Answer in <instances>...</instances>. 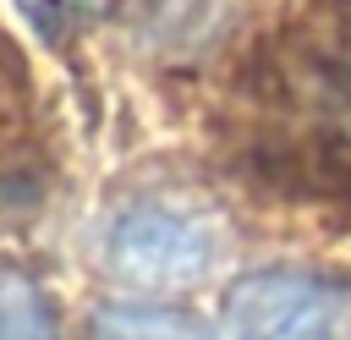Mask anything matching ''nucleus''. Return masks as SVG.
Listing matches in <instances>:
<instances>
[{
  "instance_id": "f257e3e1",
  "label": "nucleus",
  "mask_w": 351,
  "mask_h": 340,
  "mask_svg": "<svg viewBox=\"0 0 351 340\" xmlns=\"http://www.w3.org/2000/svg\"><path fill=\"white\" fill-rule=\"evenodd\" d=\"M214 126L252 186L351 219V0H258Z\"/></svg>"
},
{
  "instance_id": "f03ea898",
  "label": "nucleus",
  "mask_w": 351,
  "mask_h": 340,
  "mask_svg": "<svg viewBox=\"0 0 351 340\" xmlns=\"http://www.w3.org/2000/svg\"><path fill=\"white\" fill-rule=\"evenodd\" d=\"M225 219L176 192H137L99 230V263L132 291H186L225 263Z\"/></svg>"
},
{
  "instance_id": "7ed1b4c3",
  "label": "nucleus",
  "mask_w": 351,
  "mask_h": 340,
  "mask_svg": "<svg viewBox=\"0 0 351 340\" xmlns=\"http://www.w3.org/2000/svg\"><path fill=\"white\" fill-rule=\"evenodd\" d=\"M351 291L318 269H247L219 307V340H346Z\"/></svg>"
},
{
  "instance_id": "20e7f679",
  "label": "nucleus",
  "mask_w": 351,
  "mask_h": 340,
  "mask_svg": "<svg viewBox=\"0 0 351 340\" xmlns=\"http://www.w3.org/2000/svg\"><path fill=\"white\" fill-rule=\"evenodd\" d=\"M88 340H219V329L165 302H110L93 313Z\"/></svg>"
},
{
  "instance_id": "39448f33",
  "label": "nucleus",
  "mask_w": 351,
  "mask_h": 340,
  "mask_svg": "<svg viewBox=\"0 0 351 340\" xmlns=\"http://www.w3.org/2000/svg\"><path fill=\"white\" fill-rule=\"evenodd\" d=\"M0 340H60L49 291L11 258H0Z\"/></svg>"
},
{
  "instance_id": "423d86ee",
  "label": "nucleus",
  "mask_w": 351,
  "mask_h": 340,
  "mask_svg": "<svg viewBox=\"0 0 351 340\" xmlns=\"http://www.w3.org/2000/svg\"><path fill=\"white\" fill-rule=\"evenodd\" d=\"M27 137H33V82L22 55L0 33V170L27 154Z\"/></svg>"
},
{
  "instance_id": "0eeeda50",
  "label": "nucleus",
  "mask_w": 351,
  "mask_h": 340,
  "mask_svg": "<svg viewBox=\"0 0 351 340\" xmlns=\"http://www.w3.org/2000/svg\"><path fill=\"white\" fill-rule=\"evenodd\" d=\"M71 5H77V0H27V11H33L38 22H55V16H60V11H71Z\"/></svg>"
}]
</instances>
